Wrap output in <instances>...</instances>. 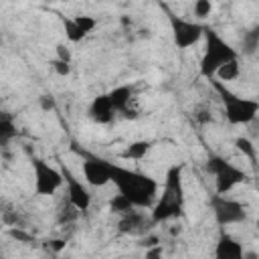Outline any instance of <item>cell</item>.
Returning <instances> with one entry per match:
<instances>
[{
  "label": "cell",
  "instance_id": "6da1fadb",
  "mask_svg": "<svg viewBox=\"0 0 259 259\" xmlns=\"http://www.w3.org/2000/svg\"><path fill=\"white\" fill-rule=\"evenodd\" d=\"M111 184L117 194L125 196L136 208H152L160 196V182L156 178L115 162L111 168Z\"/></svg>",
  "mask_w": 259,
  "mask_h": 259
},
{
  "label": "cell",
  "instance_id": "7a4b0ae2",
  "mask_svg": "<svg viewBox=\"0 0 259 259\" xmlns=\"http://www.w3.org/2000/svg\"><path fill=\"white\" fill-rule=\"evenodd\" d=\"M184 164H172L164 174L162 194L150 210L152 225H160L184 214Z\"/></svg>",
  "mask_w": 259,
  "mask_h": 259
},
{
  "label": "cell",
  "instance_id": "3957f363",
  "mask_svg": "<svg viewBox=\"0 0 259 259\" xmlns=\"http://www.w3.org/2000/svg\"><path fill=\"white\" fill-rule=\"evenodd\" d=\"M233 61H239V51L212 26H206V32H204V51H202V57L198 61V73L202 79L210 81L217 77V73L233 63Z\"/></svg>",
  "mask_w": 259,
  "mask_h": 259
},
{
  "label": "cell",
  "instance_id": "277c9868",
  "mask_svg": "<svg viewBox=\"0 0 259 259\" xmlns=\"http://www.w3.org/2000/svg\"><path fill=\"white\" fill-rule=\"evenodd\" d=\"M208 83L214 89V93L219 95L225 119L231 125H247V123L257 119V115H259V101L257 99L235 93L227 83H223L219 79H210Z\"/></svg>",
  "mask_w": 259,
  "mask_h": 259
},
{
  "label": "cell",
  "instance_id": "5b68a950",
  "mask_svg": "<svg viewBox=\"0 0 259 259\" xmlns=\"http://www.w3.org/2000/svg\"><path fill=\"white\" fill-rule=\"evenodd\" d=\"M204 166H206V172L212 174V178H214L217 194H229L239 184H245L249 180V174L241 166H237L235 162H231L219 154H208Z\"/></svg>",
  "mask_w": 259,
  "mask_h": 259
},
{
  "label": "cell",
  "instance_id": "8992f818",
  "mask_svg": "<svg viewBox=\"0 0 259 259\" xmlns=\"http://www.w3.org/2000/svg\"><path fill=\"white\" fill-rule=\"evenodd\" d=\"M164 10H166V16H168L172 42L178 51H188L194 45H198L200 40H204V32H206L208 24H204L196 18H186V16L174 14L168 8H164Z\"/></svg>",
  "mask_w": 259,
  "mask_h": 259
},
{
  "label": "cell",
  "instance_id": "52a82bcc",
  "mask_svg": "<svg viewBox=\"0 0 259 259\" xmlns=\"http://www.w3.org/2000/svg\"><path fill=\"white\" fill-rule=\"evenodd\" d=\"M28 162H30V168H32V188H34L36 196H53L65 184L61 168H55L45 158H40L36 154H30Z\"/></svg>",
  "mask_w": 259,
  "mask_h": 259
},
{
  "label": "cell",
  "instance_id": "ba28073f",
  "mask_svg": "<svg viewBox=\"0 0 259 259\" xmlns=\"http://www.w3.org/2000/svg\"><path fill=\"white\" fill-rule=\"evenodd\" d=\"M73 150L79 154L81 158V172H83V180L93 186V188H103L107 184H111V168H113V162L103 158V156H97L93 152H87V150H79L77 144H73Z\"/></svg>",
  "mask_w": 259,
  "mask_h": 259
},
{
  "label": "cell",
  "instance_id": "9c48e42d",
  "mask_svg": "<svg viewBox=\"0 0 259 259\" xmlns=\"http://www.w3.org/2000/svg\"><path fill=\"white\" fill-rule=\"evenodd\" d=\"M208 206L212 210L214 223L221 229H227L231 225H241L247 221V208L241 200L231 198L229 194H212L208 198Z\"/></svg>",
  "mask_w": 259,
  "mask_h": 259
},
{
  "label": "cell",
  "instance_id": "30bf717a",
  "mask_svg": "<svg viewBox=\"0 0 259 259\" xmlns=\"http://www.w3.org/2000/svg\"><path fill=\"white\" fill-rule=\"evenodd\" d=\"M61 172H63V178H65V188H67V200L69 204L77 210V212H85L89 210L91 206V190H89V184L81 178H77V174L61 164Z\"/></svg>",
  "mask_w": 259,
  "mask_h": 259
},
{
  "label": "cell",
  "instance_id": "8fae6325",
  "mask_svg": "<svg viewBox=\"0 0 259 259\" xmlns=\"http://www.w3.org/2000/svg\"><path fill=\"white\" fill-rule=\"evenodd\" d=\"M212 257L214 259H247V249L237 237H233L231 233L221 229L217 243H214Z\"/></svg>",
  "mask_w": 259,
  "mask_h": 259
},
{
  "label": "cell",
  "instance_id": "7c38bea8",
  "mask_svg": "<svg viewBox=\"0 0 259 259\" xmlns=\"http://www.w3.org/2000/svg\"><path fill=\"white\" fill-rule=\"evenodd\" d=\"M115 115H117V113H115V109H113V105H111L107 93H101V95L93 97L91 103H89V107H87V117H89L93 123H97V125H107V123H111Z\"/></svg>",
  "mask_w": 259,
  "mask_h": 259
},
{
  "label": "cell",
  "instance_id": "4fadbf2b",
  "mask_svg": "<svg viewBox=\"0 0 259 259\" xmlns=\"http://www.w3.org/2000/svg\"><path fill=\"white\" fill-rule=\"evenodd\" d=\"M109 101L115 109V113H121L123 117H136V113L130 109L132 103V95H134V87L132 85H117L111 91H107Z\"/></svg>",
  "mask_w": 259,
  "mask_h": 259
},
{
  "label": "cell",
  "instance_id": "5bb4252c",
  "mask_svg": "<svg viewBox=\"0 0 259 259\" xmlns=\"http://www.w3.org/2000/svg\"><path fill=\"white\" fill-rule=\"evenodd\" d=\"M152 148H154V142H152V140H136V142H130V144L121 150L119 158L140 162V160H144V158L152 152Z\"/></svg>",
  "mask_w": 259,
  "mask_h": 259
},
{
  "label": "cell",
  "instance_id": "9a60e30c",
  "mask_svg": "<svg viewBox=\"0 0 259 259\" xmlns=\"http://www.w3.org/2000/svg\"><path fill=\"white\" fill-rule=\"evenodd\" d=\"M146 223L152 225L150 219L146 221V217L142 212L134 210V212H130V214H125V217L119 219V231L121 233H142L144 227H146Z\"/></svg>",
  "mask_w": 259,
  "mask_h": 259
},
{
  "label": "cell",
  "instance_id": "2e32d148",
  "mask_svg": "<svg viewBox=\"0 0 259 259\" xmlns=\"http://www.w3.org/2000/svg\"><path fill=\"white\" fill-rule=\"evenodd\" d=\"M61 22H63V30H65V38L69 42H81L85 36V32L81 30V26L77 24L75 16H61Z\"/></svg>",
  "mask_w": 259,
  "mask_h": 259
},
{
  "label": "cell",
  "instance_id": "e0dca14e",
  "mask_svg": "<svg viewBox=\"0 0 259 259\" xmlns=\"http://www.w3.org/2000/svg\"><path fill=\"white\" fill-rule=\"evenodd\" d=\"M235 148L253 164V166H257V148H255V144L249 140V138H245V136H239V138H235Z\"/></svg>",
  "mask_w": 259,
  "mask_h": 259
},
{
  "label": "cell",
  "instance_id": "ac0fdd59",
  "mask_svg": "<svg viewBox=\"0 0 259 259\" xmlns=\"http://www.w3.org/2000/svg\"><path fill=\"white\" fill-rule=\"evenodd\" d=\"M134 208L136 206L125 196H121V194H113V198L109 200V210L115 212V214H119V217H125L130 212H134Z\"/></svg>",
  "mask_w": 259,
  "mask_h": 259
},
{
  "label": "cell",
  "instance_id": "d6986e66",
  "mask_svg": "<svg viewBox=\"0 0 259 259\" xmlns=\"http://www.w3.org/2000/svg\"><path fill=\"white\" fill-rule=\"evenodd\" d=\"M239 75H241V65H239V61H233V63L225 65V67L217 73L214 79H219V81H223V83H229V81H235Z\"/></svg>",
  "mask_w": 259,
  "mask_h": 259
},
{
  "label": "cell",
  "instance_id": "ffe728a7",
  "mask_svg": "<svg viewBox=\"0 0 259 259\" xmlns=\"http://www.w3.org/2000/svg\"><path fill=\"white\" fill-rule=\"evenodd\" d=\"M14 136H16V125H14L12 117L2 115V119H0V142L2 144H8Z\"/></svg>",
  "mask_w": 259,
  "mask_h": 259
},
{
  "label": "cell",
  "instance_id": "44dd1931",
  "mask_svg": "<svg viewBox=\"0 0 259 259\" xmlns=\"http://www.w3.org/2000/svg\"><path fill=\"white\" fill-rule=\"evenodd\" d=\"M212 10H214V4H212L210 0H196V2L192 4V12H194L196 20H202V18L210 16Z\"/></svg>",
  "mask_w": 259,
  "mask_h": 259
},
{
  "label": "cell",
  "instance_id": "7402d4cb",
  "mask_svg": "<svg viewBox=\"0 0 259 259\" xmlns=\"http://www.w3.org/2000/svg\"><path fill=\"white\" fill-rule=\"evenodd\" d=\"M75 20H77V24L81 26V30L85 32V36H89V34L97 28V18L91 16V14H77Z\"/></svg>",
  "mask_w": 259,
  "mask_h": 259
},
{
  "label": "cell",
  "instance_id": "603a6c76",
  "mask_svg": "<svg viewBox=\"0 0 259 259\" xmlns=\"http://www.w3.org/2000/svg\"><path fill=\"white\" fill-rule=\"evenodd\" d=\"M259 45V26H255L251 32L245 34V53H253Z\"/></svg>",
  "mask_w": 259,
  "mask_h": 259
},
{
  "label": "cell",
  "instance_id": "cb8c5ba5",
  "mask_svg": "<svg viewBox=\"0 0 259 259\" xmlns=\"http://www.w3.org/2000/svg\"><path fill=\"white\" fill-rule=\"evenodd\" d=\"M51 67H53V71H55L59 77H67V75H71V63L59 61V59H51Z\"/></svg>",
  "mask_w": 259,
  "mask_h": 259
},
{
  "label": "cell",
  "instance_id": "d4e9b609",
  "mask_svg": "<svg viewBox=\"0 0 259 259\" xmlns=\"http://www.w3.org/2000/svg\"><path fill=\"white\" fill-rule=\"evenodd\" d=\"M55 51H57V57H55V59H59V61H65V63H73V57H71V49H69L67 45L59 42V45L55 47Z\"/></svg>",
  "mask_w": 259,
  "mask_h": 259
},
{
  "label": "cell",
  "instance_id": "484cf974",
  "mask_svg": "<svg viewBox=\"0 0 259 259\" xmlns=\"http://www.w3.org/2000/svg\"><path fill=\"white\" fill-rule=\"evenodd\" d=\"M162 245H156V247H150V249H146V255H144V259H162Z\"/></svg>",
  "mask_w": 259,
  "mask_h": 259
},
{
  "label": "cell",
  "instance_id": "4316f807",
  "mask_svg": "<svg viewBox=\"0 0 259 259\" xmlns=\"http://www.w3.org/2000/svg\"><path fill=\"white\" fill-rule=\"evenodd\" d=\"M38 103H40V107H42L45 111H53V109H55V99H53V95H42V97L38 99Z\"/></svg>",
  "mask_w": 259,
  "mask_h": 259
},
{
  "label": "cell",
  "instance_id": "83f0119b",
  "mask_svg": "<svg viewBox=\"0 0 259 259\" xmlns=\"http://www.w3.org/2000/svg\"><path fill=\"white\" fill-rule=\"evenodd\" d=\"M255 227H257V229H259V217H257V221H255Z\"/></svg>",
  "mask_w": 259,
  "mask_h": 259
}]
</instances>
